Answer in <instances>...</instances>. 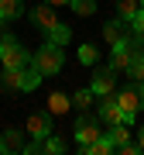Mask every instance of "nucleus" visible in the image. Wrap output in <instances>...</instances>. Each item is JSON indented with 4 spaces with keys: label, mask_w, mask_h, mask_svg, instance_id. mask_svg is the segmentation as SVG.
Instances as JSON below:
<instances>
[{
    "label": "nucleus",
    "mask_w": 144,
    "mask_h": 155,
    "mask_svg": "<svg viewBox=\"0 0 144 155\" xmlns=\"http://www.w3.org/2000/svg\"><path fill=\"white\" fill-rule=\"evenodd\" d=\"M106 138L113 141V152H117L120 145H127V141H130V131H127V124H113L110 131H106Z\"/></svg>",
    "instance_id": "obj_15"
},
{
    "label": "nucleus",
    "mask_w": 144,
    "mask_h": 155,
    "mask_svg": "<svg viewBox=\"0 0 144 155\" xmlns=\"http://www.w3.org/2000/svg\"><path fill=\"white\" fill-rule=\"evenodd\" d=\"M0 152H4V155H21L24 152V131L7 127V131L0 134Z\"/></svg>",
    "instance_id": "obj_9"
},
{
    "label": "nucleus",
    "mask_w": 144,
    "mask_h": 155,
    "mask_svg": "<svg viewBox=\"0 0 144 155\" xmlns=\"http://www.w3.org/2000/svg\"><path fill=\"white\" fill-rule=\"evenodd\" d=\"M127 76H130V79H144V55L130 59V66H127Z\"/></svg>",
    "instance_id": "obj_22"
},
{
    "label": "nucleus",
    "mask_w": 144,
    "mask_h": 155,
    "mask_svg": "<svg viewBox=\"0 0 144 155\" xmlns=\"http://www.w3.org/2000/svg\"><path fill=\"white\" fill-rule=\"evenodd\" d=\"M4 24H7V21H4V17H0V28H4Z\"/></svg>",
    "instance_id": "obj_27"
},
{
    "label": "nucleus",
    "mask_w": 144,
    "mask_h": 155,
    "mask_svg": "<svg viewBox=\"0 0 144 155\" xmlns=\"http://www.w3.org/2000/svg\"><path fill=\"white\" fill-rule=\"evenodd\" d=\"M93 100H96L93 90H76V93H72V107H76V110H89Z\"/></svg>",
    "instance_id": "obj_17"
},
{
    "label": "nucleus",
    "mask_w": 144,
    "mask_h": 155,
    "mask_svg": "<svg viewBox=\"0 0 144 155\" xmlns=\"http://www.w3.org/2000/svg\"><path fill=\"white\" fill-rule=\"evenodd\" d=\"M72 134H76V141L79 145H89V141H96L100 138V117H93V114H79V121H76V127H72Z\"/></svg>",
    "instance_id": "obj_4"
},
{
    "label": "nucleus",
    "mask_w": 144,
    "mask_h": 155,
    "mask_svg": "<svg viewBox=\"0 0 144 155\" xmlns=\"http://www.w3.org/2000/svg\"><path fill=\"white\" fill-rule=\"evenodd\" d=\"M100 121L103 124H124V110H120V104H117V93H106L100 97Z\"/></svg>",
    "instance_id": "obj_7"
},
{
    "label": "nucleus",
    "mask_w": 144,
    "mask_h": 155,
    "mask_svg": "<svg viewBox=\"0 0 144 155\" xmlns=\"http://www.w3.org/2000/svg\"><path fill=\"white\" fill-rule=\"evenodd\" d=\"M96 59H100V48H96V45H83V48H79V62H83V66H96Z\"/></svg>",
    "instance_id": "obj_20"
},
{
    "label": "nucleus",
    "mask_w": 144,
    "mask_h": 155,
    "mask_svg": "<svg viewBox=\"0 0 144 155\" xmlns=\"http://www.w3.org/2000/svg\"><path fill=\"white\" fill-rule=\"evenodd\" d=\"M4 38V52H0V62H4V69H24L31 62L28 48H24L21 41L14 38V35H0Z\"/></svg>",
    "instance_id": "obj_2"
},
{
    "label": "nucleus",
    "mask_w": 144,
    "mask_h": 155,
    "mask_svg": "<svg viewBox=\"0 0 144 155\" xmlns=\"http://www.w3.org/2000/svg\"><path fill=\"white\" fill-rule=\"evenodd\" d=\"M24 131L31 134V138H48L52 134V110L45 107V110H34L28 117V124H24Z\"/></svg>",
    "instance_id": "obj_6"
},
{
    "label": "nucleus",
    "mask_w": 144,
    "mask_h": 155,
    "mask_svg": "<svg viewBox=\"0 0 144 155\" xmlns=\"http://www.w3.org/2000/svg\"><path fill=\"white\" fill-rule=\"evenodd\" d=\"M69 107H72V97L62 93V90H55V93L48 97V110H52V117H55V114H65Z\"/></svg>",
    "instance_id": "obj_12"
},
{
    "label": "nucleus",
    "mask_w": 144,
    "mask_h": 155,
    "mask_svg": "<svg viewBox=\"0 0 144 155\" xmlns=\"http://www.w3.org/2000/svg\"><path fill=\"white\" fill-rule=\"evenodd\" d=\"M38 83H41V72H38V66H34V62H28V66L21 69V93L38 90Z\"/></svg>",
    "instance_id": "obj_11"
},
{
    "label": "nucleus",
    "mask_w": 144,
    "mask_h": 155,
    "mask_svg": "<svg viewBox=\"0 0 144 155\" xmlns=\"http://www.w3.org/2000/svg\"><path fill=\"white\" fill-rule=\"evenodd\" d=\"M127 24H130V31H134V35H144V11H137Z\"/></svg>",
    "instance_id": "obj_23"
},
{
    "label": "nucleus",
    "mask_w": 144,
    "mask_h": 155,
    "mask_svg": "<svg viewBox=\"0 0 144 155\" xmlns=\"http://www.w3.org/2000/svg\"><path fill=\"white\" fill-rule=\"evenodd\" d=\"M137 152H141V145H130V141L117 148V155H137Z\"/></svg>",
    "instance_id": "obj_24"
},
{
    "label": "nucleus",
    "mask_w": 144,
    "mask_h": 155,
    "mask_svg": "<svg viewBox=\"0 0 144 155\" xmlns=\"http://www.w3.org/2000/svg\"><path fill=\"white\" fill-rule=\"evenodd\" d=\"M141 11H144V0H141Z\"/></svg>",
    "instance_id": "obj_29"
},
{
    "label": "nucleus",
    "mask_w": 144,
    "mask_h": 155,
    "mask_svg": "<svg viewBox=\"0 0 144 155\" xmlns=\"http://www.w3.org/2000/svg\"><path fill=\"white\" fill-rule=\"evenodd\" d=\"M117 104H120L124 114H141V110H144V79L127 83L120 93H117Z\"/></svg>",
    "instance_id": "obj_3"
},
{
    "label": "nucleus",
    "mask_w": 144,
    "mask_h": 155,
    "mask_svg": "<svg viewBox=\"0 0 144 155\" xmlns=\"http://www.w3.org/2000/svg\"><path fill=\"white\" fill-rule=\"evenodd\" d=\"M137 145H141V152H144V127L137 131Z\"/></svg>",
    "instance_id": "obj_26"
},
{
    "label": "nucleus",
    "mask_w": 144,
    "mask_h": 155,
    "mask_svg": "<svg viewBox=\"0 0 144 155\" xmlns=\"http://www.w3.org/2000/svg\"><path fill=\"white\" fill-rule=\"evenodd\" d=\"M0 86H4L7 93H21V69H4V79H0Z\"/></svg>",
    "instance_id": "obj_14"
},
{
    "label": "nucleus",
    "mask_w": 144,
    "mask_h": 155,
    "mask_svg": "<svg viewBox=\"0 0 144 155\" xmlns=\"http://www.w3.org/2000/svg\"><path fill=\"white\" fill-rule=\"evenodd\" d=\"M45 152H48V155H62V152H65V141L55 138V134H48V138H45Z\"/></svg>",
    "instance_id": "obj_21"
},
{
    "label": "nucleus",
    "mask_w": 144,
    "mask_h": 155,
    "mask_svg": "<svg viewBox=\"0 0 144 155\" xmlns=\"http://www.w3.org/2000/svg\"><path fill=\"white\" fill-rule=\"evenodd\" d=\"M31 17H34V24H38V28H41L45 35H48V31L58 24V17H55V7H52V4H41V7H34V11H31Z\"/></svg>",
    "instance_id": "obj_10"
},
{
    "label": "nucleus",
    "mask_w": 144,
    "mask_h": 155,
    "mask_svg": "<svg viewBox=\"0 0 144 155\" xmlns=\"http://www.w3.org/2000/svg\"><path fill=\"white\" fill-rule=\"evenodd\" d=\"M21 14H24L21 0H0V17L4 21H21Z\"/></svg>",
    "instance_id": "obj_13"
},
{
    "label": "nucleus",
    "mask_w": 144,
    "mask_h": 155,
    "mask_svg": "<svg viewBox=\"0 0 144 155\" xmlns=\"http://www.w3.org/2000/svg\"><path fill=\"white\" fill-rule=\"evenodd\" d=\"M72 14H79V17H89V14H96V0H72Z\"/></svg>",
    "instance_id": "obj_19"
},
{
    "label": "nucleus",
    "mask_w": 144,
    "mask_h": 155,
    "mask_svg": "<svg viewBox=\"0 0 144 155\" xmlns=\"http://www.w3.org/2000/svg\"><path fill=\"white\" fill-rule=\"evenodd\" d=\"M113 86H117V69L106 62V66H96V72H93V93L96 97H106V93H113Z\"/></svg>",
    "instance_id": "obj_5"
},
{
    "label": "nucleus",
    "mask_w": 144,
    "mask_h": 155,
    "mask_svg": "<svg viewBox=\"0 0 144 155\" xmlns=\"http://www.w3.org/2000/svg\"><path fill=\"white\" fill-rule=\"evenodd\" d=\"M0 52H4V38H0Z\"/></svg>",
    "instance_id": "obj_28"
},
{
    "label": "nucleus",
    "mask_w": 144,
    "mask_h": 155,
    "mask_svg": "<svg viewBox=\"0 0 144 155\" xmlns=\"http://www.w3.org/2000/svg\"><path fill=\"white\" fill-rule=\"evenodd\" d=\"M45 4H52V7H62V4H72V0H45Z\"/></svg>",
    "instance_id": "obj_25"
},
{
    "label": "nucleus",
    "mask_w": 144,
    "mask_h": 155,
    "mask_svg": "<svg viewBox=\"0 0 144 155\" xmlns=\"http://www.w3.org/2000/svg\"><path fill=\"white\" fill-rule=\"evenodd\" d=\"M127 35H130V24L124 21V17H117V21H106V24H103V41L110 45V48H113L117 41H124Z\"/></svg>",
    "instance_id": "obj_8"
},
{
    "label": "nucleus",
    "mask_w": 144,
    "mask_h": 155,
    "mask_svg": "<svg viewBox=\"0 0 144 155\" xmlns=\"http://www.w3.org/2000/svg\"><path fill=\"white\" fill-rule=\"evenodd\" d=\"M31 62L38 66V72H41V76H55V72H62V66H65L62 45H55V41H45L41 48L31 55Z\"/></svg>",
    "instance_id": "obj_1"
},
{
    "label": "nucleus",
    "mask_w": 144,
    "mask_h": 155,
    "mask_svg": "<svg viewBox=\"0 0 144 155\" xmlns=\"http://www.w3.org/2000/svg\"><path fill=\"white\" fill-rule=\"evenodd\" d=\"M137 11H141V0H117V14H120L124 21H130Z\"/></svg>",
    "instance_id": "obj_18"
},
{
    "label": "nucleus",
    "mask_w": 144,
    "mask_h": 155,
    "mask_svg": "<svg viewBox=\"0 0 144 155\" xmlns=\"http://www.w3.org/2000/svg\"><path fill=\"white\" fill-rule=\"evenodd\" d=\"M45 38H48V41H55V45H69V38H72V28H69V24H55V28H52L48 35H45Z\"/></svg>",
    "instance_id": "obj_16"
}]
</instances>
